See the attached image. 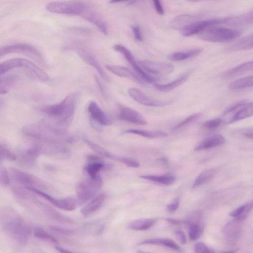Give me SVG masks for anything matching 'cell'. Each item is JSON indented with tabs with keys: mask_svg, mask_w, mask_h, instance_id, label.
I'll return each instance as SVG.
<instances>
[{
	"mask_svg": "<svg viewBox=\"0 0 253 253\" xmlns=\"http://www.w3.org/2000/svg\"><path fill=\"white\" fill-rule=\"evenodd\" d=\"M253 48V34H249L227 47L228 51L249 50Z\"/></svg>",
	"mask_w": 253,
	"mask_h": 253,
	"instance_id": "7402d4cb",
	"label": "cell"
},
{
	"mask_svg": "<svg viewBox=\"0 0 253 253\" xmlns=\"http://www.w3.org/2000/svg\"><path fill=\"white\" fill-rule=\"evenodd\" d=\"M15 77L13 76H0V95L8 92L9 87L16 80Z\"/></svg>",
	"mask_w": 253,
	"mask_h": 253,
	"instance_id": "d590c367",
	"label": "cell"
},
{
	"mask_svg": "<svg viewBox=\"0 0 253 253\" xmlns=\"http://www.w3.org/2000/svg\"><path fill=\"white\" fill-rule=\"evenodd\" d=\"M157 222L154 218H141L130 222L127 228L131 230L144 231L153 226Z\"/></svg>",
	"mask_w": 253,
	"mask_h": 253,
	"instance_id": "d4e9b609",
	"label": "cell"
},
{
	"mask_svg": "<svg viewBox=\"0 0 253 253\" xmlns=\"http://www.w3.org/2000/svg\"><path fill=\"white\" fill-rule=\"evenodd\" d=\"M103 167L104 165L102 163L97 161L88 164L85 167L84 169L89 177H93L97 175L98 172Z\"/></svg>",
	"mask_w": 253,
	"mask_h": 253,
	"instance_id": "74e56055",
	"label": "cell"
},
{
	"mask_svg": "<svg viewBox=\"0 0 253 253\" xmlns=\"http://www.w3.org/2000/svg\"><path fill=\"white\" fill-rule=\"evenodd\" d=\"M195 253H213L214 251L202 242L197 243L194 247Z\"/></svg>",
	"mask_w": 253,
	"mask_h": 253,
	"instance_id": "f6af8a7d",
	"label": "cell"
},
{
	"mask_svg": "<svg viewBox=\"0 0 253 253\" xmlns=\"http://www.w3.org/2000/svg\"><path fill=\"white\" fill-rule=\"evenodd\" d=\"M84 141L96 154L105 158L119 161L120 157L113 155L109 152L88 139L84 138Z\"/></svg>",
	"mask_w": 253,
	"mask_h": 253,
	"instance_id": "f546056e",
	"label": "cell"
},
{
	"mask_svg": "<svg viewBox=\"0 0 253 253\" xmlns=\"http://www.w3.org/2000/svg\"><path fill=\"white\" fill-rule=\"evenodd\" d=\"M126 133H131L138 135L146 138H163L168 136V134L161 130L149 131L139 129H130L124 131Z\"/></svg>",
	"mask_w": 253,
	"mask_h": 253,
	"instance_id": "83f0119b",
	"label": "cell"
},
{
	"mask_svg": "<svg viewBox=\"0 0 253 253\" xmlns=\"http://www.w3.org/2000/svg\"><path fill=\"white\" fill-rule=\"evenodd\" d=\"M191 72H186L180 75L176 80L167 84H154L156 89L161 92H168L184 83L189 78Z\"/></svg>",
	"mask_w": 253,
	"mask_h": 253,
	"instance_id": "ac0fdd59",
	"label": "cell"
},
{
	"mask_svg": "<svg viewBox=\"0 0 253 253\" xmlns=\"http://www.w3.org/2000/svg\"><path fill=\"white\" fill-rule=\"evenodd\" d=\"M119 161L128 167L133 168H138L139 167V164L137 161L130 158L120 157Z\"/></svg>",
	"mask_w": 253,
	"mask_h": 253,
	"instance_id": "bcb514c9",
	"label": "cell"
},
{
	"mask_svg": "<svg viewBox=\"0 0 253 253\" xmlns=\"http://www.w3.org/2000/svg\"><path fill=\"white\" fill-rule=\"evenodd\" d=\"M202 114L201 113H196L194 114H192L182 121H181L179 124H177L174 127H173V130H177L180 129L187 125H188L189 123L193 122V121L196 120L197 119H199L201 117Z\"/></svg>",
	"mask_w": 253,
	"mask_h": 253,
	"instance_id": "ab89813d",
	"label": "cell"
},
{
	"mask_svg": "<svg viewBox=\"0 0 253 253\" xmlns=\"http://www.w3.org/2000/svg\"><path fill=\"white\" fill-rule=\"evenodd\" d=\"M113 48L115 51L123 54L131 66L136 63L132 53L125 46L119 44H116L114 45Z\"/></svg>",
	"mask_w": 253,
	"mask_h": 253,
	"instance_id": "e575fe53",
	"label": "cell"
},
{
	"mask_svg": "<svg viewBox=\"0 0 253 253\" xmlns=\"http://www.w3.org/2000/svg\"><path fill=\"white\" fill-rule=\"evenodd\" d=\"M253 70V61H249L242 63L235 67L228 70L222 74L225 79H230L246 73L252 72Z\"/></svg>",
	"mask_w": 253,
	"mask_h": 253,
	"instance_id": "ffe728a7",
	"label": "cell"
},
{
	"mask_svg": "<svg viewBox=\"0 0 253 253\" xmlns=\"http://www.w3.org/2000/svg\"><path fill=\"white\" fill-rule=\"evenodd\" d=\"M80 15L84 19L95 25L103 34H108L107 26L104 20L97 13L86 4Z\"/></svg>",
	"mask_w": 253,
	"mask_h": 253,
	"instance_id": "7c38bea8",
	"label": "cell"
},
{
	"mask_svg": "<svg viewBox=\"0 0 253 253\" xmlns=\"http://www.w3.org/2000/svg\"><path fill=\"white\" fill-rule=\"evenodd\" d=\"M124 0H110L109 2L111 3H117V2H119L120 1H122Z\"/></svg>",
	"mask_w": 253,
	"mask_h": 253,
	"instance_id": "680465c9",
	"label": "cell"
},
{
	"mask_svg": "<svg viewBox=\"0 0 253 253\" xmlns=\"http://www.w3.org/2000/svg\"><path fill=\"white\" fill-rule=\"evenodd\" d=\"M11 53L21 54L31 58L42 66L45 64L41 52L35 47L29 44L17 43L0 47V57Z\"/></svg>",
	"mask_w": 253,
	"mask_h": 253,
	"instance_id": "277c9868",
	"label": "cell"
},
{
	"mask_svg": "<svg viewBox=\"0 0 253 253\" xmlns=\"http://www.w3.org/2000/svg\"><path fill=\"white\" fill-rule=\"evenodd\" d=\"M76 99V94L71 93L60 102L45 107L43 109V112L48 116L66 121L74 113Z\"/></svg>",
	"mask_w": 253,
	"mask_h": 253,
	"instance_id": "7a4b0ae2",
	"label": "cell"
},
{
	"mask_svg": "<svg viewBox=\"0 0 253 253\" xmlns=\"http://www.w3.org/2000/svg\"><path fill=\"white\" fill-rule=\"evenodd\" d=\"M106 68L111 72L120 77L127 78L143 84L144 81L130 69L121 66L107 65Z\"/></svg>",
	"mask_w": 253,
	"mask_h": 253,
	"instance_id": "e0dca14e",
	"label": "cell"
},
{
	"mask_svg": "<svg viewBox=\"0 0 253 253\" xmlns=\"http://www.w3.org/2000/svg\"><path fill=\"white\" fill-rule=\"evenodd\" d=\"M247 102V100H242L232 105L225 110L222 115H226L229 113L235 112L238 109L244 105Z\"/></svg>",
	"mask_w": 253,
	"mask_h": 253,
	"instance_id": "ee69618b",
	"label": "cell"
},
{
	"mask_svg": "<svg viewBox=\"0 0 253 253\" xmlns=\"http://www.w3.org/2000/svg\"><path fill=\"white\" fill-rule=\"evenodd\" d=\"M242 34L240 30L224 27L212 26L199 33L202 40L212 42H222L232 41Z\"/></svg>",
	"mask_w": 253,
	"mask_h": 253,
	"instance_id": "3957f363",
	"label": "cell"
},
{
	"mask_svg": "<svg viewBox=\"0 0 253 253\" xmlns=\"http://www.w3.org/2000/svg\"><path fill=\"white\" fill-rule=\"evenodd\" d=\"M85 4L79 1H52L48 3L46 9L52 13L80 15Z\"/></svg>",
	"mask_w": 253,
	"mask_h": 253,
	"instance_id": "5b68a950",
	"label": "cell"
},
{
	"mask_svg": "<svg viewBox=\"0 0 253 253\" xmlns=\"http://www.w3.org/2000/svg\"><path fill=\"white\" fill-rule=\"evenodd\" d=\"M253 84V76H250L239 79L229 84V88L233 89H240L250 87Z\"/></svg>",
	"mask_w": 253,
	"mask_h": 253,
	"instance_id": "4dcf8cb0",
	"label": "cell"
},
{
	"mask_svg": "<svg viewBox=\"0 0 253 253\" xmlns=\"http://www.w3.org/2000/svg\"><path fill=\"white\" fill-rule=\"evenodd\" d=\"M140 67L146 72L156 75H166L171 74L174 70L172 64L148 60L138 62Z\"/></svg>",
	"mask_w": 253,
	"mask_h": 253,
	"instance_id": "ba28073f",
	"label": "cell"
},
{
	"mask_svg": "<svg viewBox=\"0 0 253 253\" xmlns=\"http://www.w3.org/2000/svg\"><path fill=\"white\" fill-rule=\"evenodd\" d=\"M202 50V48H197L186 51L175 52L169 54L168 58L169 59L172 61H182L199 55Z\"/></svg>",
	"mask_w": 253,
	"mask_h": 253,
	"instance_id": "484cf974",
	"label": "cell"
},
{
	"mask_svg": "<svg viewBox=\"0 0 253 253\" xmlns=\"http://www.w3.org/2000/svg\"><path fill=\"white\" fill-rule=\"evenodd\" d=\"M131 29L134 34V36L135 40L138 42L142 41L143 37L139 27L135 25L132 26L131 27Z\"/></svg>",
	"mask_w": 253,
	"mask_h": 253,
	"instance_id": "c3c4849f",
	"label": "cell"
},
{
	"mask_svg": "<svg viewBox=\"0 0 253 253\" xmlns=\"http://www.w3.org/2000/svg\"><path fill=\"white\" fill-rule=\"evenodd\" d=\"M253 11L237 16L223 18V24L233 27L242 26L252 24Z\"/></svg>",
	"mask_w": 253,
	"mask_h": 253,
	"instance_id": "2e32d148",
	"label": "cell"
},
{
	"mask_svg": "<svg viewBox=\"0 0 253 253\" xmlns=\"http://www.w3.org/2000/svg\"><path fill=\"white\" fill-rule=\"evenodd\" d=\"M33 193L43 197L48 201L51 204L60 209L66 211H73L76 208V202L72 198H65L63 199H56L48 194L36 188H26Z\"/></svg>",
	"mask_w": 253,
	"mask_h": 253,
	"instance_id": "30bf717a",
	"label": "cell"
},
{
	"mask_svg": "<svg viewBox=\"0 0 253 253\" xmlns=\"http://www.w3.org/2000/svg\"><path fill=\"white\" fill-rule=\"evenodd\" d=\"M55 249L56 250H57L58 252H60V253H69L70 252V251L66 250V249H65L62 247H60L59 246H58L57 245L55 246Z\"/></svg>",
	"mask_w": 253,
	"mask_h": 253,
	"instance_id": "6f0895ef",
	"label": "cell"
},
{
	"mask_svg": "<svg viewBox=\"0 0 253 253\" xmlns=\"http://www.w3.org/2000/svg\"><path fill=\"white\" fill-rule=\"evenodd\" d=\"M220 24H223V18L193 21L181 29L180 32L184 37L191 36L199 34L209 27Z\"/></svg>",
	"mask_w": 253,
	"mask_h": 253,
	"instance_id": "52a82bcc",
	"label": "cell"
},
{
	"mask_svg": "<svg viewBox=\"0 0 253 253\" xmlns=\"http://www.w3.org/2000/svg\"><path fill=\"white\" fill-rule=\"evenodd\" d=\"M194 17L190 15H181L177 16L173 21L172 23L173 27L178 28L180 30L184 27L190 23Z\"/></svg>",
	"mask_w": 253,
	"mask_h": 253,
	"instance_id": "f35d334b",
	"label": "cell"
},
{
	"mask_svg": "<svg viewBox=\"0 0 253 253\" xmlns=\"http://www.w3.org/2000/svg\"><path fill=\"white\" fill-rule=\"evenodd\" d=\"M34 234L37 238L51 242L56 245L58 244V241L53 236L41 228H35Z\"/></svg>",
	"mask_w": 253,
	"mask_h": 253,
	"instance_id": "8d00e7d4",
	"label": "cell"
},
{
	"mask_svg": "<svg viewBox=\"0 0 253 253\" xmlns=\"http://www.w3.org/2000/svg\"><path fill=\"white\" fill-rule=\"evenodd\" d=\"M102 180L98 175L89 177L77 186V195L79 202L84 203L92 198L102 186Z\"/></svg>",
	"mask_w": 253,
	"mask_h": 253,
	"instance_id": "8992f818",
	"label": "cell"
},
{
	"mask_svg": "<svg viewBox=\"0 0 253 253\" xmlns=\"http://www.w3.org/2000/svg\"><path fill=\"white\" fill-rule=\"evenodd\" d=\"M80 54L81 56L85 62L93 67L97 71L103 80L106 82L109 81V79L103 69L91 54L85 51H81Z\"/></svg>",
	"mask_w": 253,
	"mask_h": 253,
	"instance_id": "cb8c5ba5",
	"label": "cell"
},
{
	"mask_svg": "<svg viewBox=\"0 0 253 253\" xmlns=\"http://www.w3.org/2000/svg\"><path fill=\"white\" fill-rule=\"evenodd\" d=\"M158 161L161 165L165 166H168L169 164V161L166 158H161L158 160Z\"/></svg>",
	"mask_w": 253,
	"mask_h": 253,
	"instance_id": "db71d44e",
	"label": "cell"
},
{
	"mask_svg": "<svg viewBox=\"0 0 253 253\" xmlns=\"http://www.w3.org/2000/svg\"><path fill=\"white\" fill-rule=\"evenodd\" d=\"M174 234L176 239L182 244L186 243V237L184 233L180 229H176L174 231Z\"/></svg>",
	"mask_w": 253,
	"mask_h": 253,
	"instance_id": "7dc6e473",
	"label": "cell"
},
{
	"mask_svg": "<svg viewBox=\"0 0 253 253\" xmlns=\"http://www.w3.org/2000/svg\"><path fill=\"white\" fill-rule=\"evenodd\" d=\"M222 122L221 118H218L207 121L203 124V126L208 129H213L219 126Z\"/></svg>",
	"mask_w": 253,
	"mask_h": 253,
	"instance_id": "b9f144b4",
	"label": "cell"
},
{
	"mask_svg": "<svg viewBox=\"0 0 253 253\" xmlns=\"http://www.w3.org/2000/svg\"><path fill=\"white\" fill-rule=\"evenodd\" d=\"M243 134L244 136L252 139L253 138V128H249L245 130V131L243 132Z\"/></svg>",
	"mask_w": 253,
	"mask_h": 253,
	"instance_id": "f5cc1de1",
	"label": "cell"
},
{
	"mask_svg": "<svg viewBox=\"0 0 253 253\" xmlns=\"http://www.w3.org/2000/svg\"><path fill=\"white\" fill-rule=\"evenodd\" d=\"M157 12L160 15L164 14V10L160 0H152Z\"/></svg>",
	"mask_w": 253,
	"mask_h": 253,
	"instance_id": "f907efd6",
	"label": "cell"
},
{
	"mask_svg": "<svg viewBox=\"0 0 253 253\" xmlns=\"http://www.w3.org/2000/svg\"><path fill=\"white\" fill-rule=\"evenodd\" d=\"M88 111L92 120L101 126H107L112 122L107 115L94 101H91L88 106Z\"/></svg>",
	"mask_w": 253,
	"mask_h": 253,
	"instance_id": "4fadbf2b",
	"label": "cell"
},
{
	"mask_svg": "<svg viewBox=\"0 0 253 253\" xmlns=\"http://www.w3.org/2000/svg\"><path fill=\"white\" fill-rule=\"evenodd\" d=\"M216 171L215 169L205 170L200 173L195 180L192 188L198 187L211 179L215 175Z\"/></svg>",
	"mask_w": 253,
	"mask_h": 253,
	"instance_id": "1f68e13d",
	"label": "cell"
},
{
	"mask_svg": "<svg viewBox=\"0 0 253 253\" xmlns=\"http://www.w3.org/2000/svg\"><path fill=\"white\" fill-rule=\"evenodd\" d=\"M106 198L104 193H101L84 206L81 210L82 215L86 217L98 210L103 204Z\"/></svg>",
	"mask_w": 253,
	"mask_h": 253,
	"instance_id": "44dd1931",
	"label": "cell"
},
{
	"mask_svg": "<svg viewBox=\"0 0 253 253\" xmlns=\"http://www.w3.org/2000/svg\"><path fill=\"white\" fill-rule=\"evenodd\" d=\"M4 159L14 161L16 157L6 147L0 144V161Z\"/></svg>",
	"mask_w": 253,
	"mask_h": 253,
	"instance_id": "60d3db41",
	"label": "cell"
},
{
	"mask_svg": "<svg viewBox=\"0 0 253 253\" xmlns=\"http://www.w3.org/2000/svg\"><path fill=\"white\" fill-rule=\"evenodd\" d=\"M139 245H156L164 246L181 252L180 247L173 240L169 238H159L149 239L143 241Z\"/></svg>",
	"mask_w": 253,
	"mask_h": 253,
	"instance_id": "603a6c76",
	"label": "cell"
},
{
	"mask_svg": "<svg viewBox=\"0 0 253 253\" xmlns=\"http://www.w3.org/2000/svg\"><path fill=\"white\" fill-rule=\"evenodd\" d=\"M236 111H237L232 115L228 121V124H231L252 116L253 114V102H248Z\"/></svg>",
	"mask_w": 253,
	"mask_h": 253,
	"instance_id": "d6986e66",
	"label": "cell"
},
{
	"mask_svg": "<svg viewBox=\"0 0 253 253\" xmlns=\"http://www.w3.org/2000/svg\"><path fill=\"white\" fill-rule=\"evenodd\" d=\"M95 80H96V82L97 84L98 85V86L100 88V89L102 93L103 94L104 96H105V93L104 92V89H103V87L101 83L100 82L99 80L96 77H95Z\"/></svg>",
	"mask_w": 253,
	"mask_h": 253,
	"instance_id": "9f6ffc18",
	"label": "cell"
},
{
	"mask_svg": "<svg viewBox=\"0 0 253 253\" xmlns=\"http://www.w3.org/2000/svg\"><path fill=\"white\" fill-rule=\"evenodd\" d=\"M10 179L6 169L0 166V184L6 186L9 184Z\"/></svg>",
	"mask_w": 253,
	"mask_h": 253,
	"instance_id": "7bdbcfd3",
	"label": "cell"
},
{
	"mask_svg": "<svg viewBox=\"0 0 253 253\" xmlns=\"http://www.w3.org/2000/svg\"><path fill=\"white\" fill-rule=\"evenodd\" d=\"M128 93L136 102L147 106L162 107L170 104L171 102L170 100L162 101L152 98L135 87L129 88Z\"/></svg>",
	"mask_w": 253,
	"mask_h": 253,
	"instance_id": "9c48e42d",
	"label": "cell"
},
{
	"mask_svg": "<svg viewBox=\"0 0 253 253\" xmlns=\"http://www.w3.org/2000/svg\"><path fill=\"white\" fill-rule=\"evenodd\" d=\"M242 222V221L235 219L225 226L224 231L227 236L228 240L234 242L237 239L240 232V226L239 224Z\"/></svg>",
	"mask_w": 253,
	"mask_h": 253,
	"instance_id": "4316f807",
	"label": "cell"
},
{
	"mask_svg": "<svg viewBox=\"0 0 253 253\" xmlns=\"http://www.w3.org/2000/svg\"><path fill=\"white\" fill-rule=\"evenodd\" d=\"M22 68L37 80L41 81H46L49 79L48 76L43 70L30 60L23 59Z\"/></svg>",
	"mask_w": 253,
	"mask_h": 253,
	"instance_id": "5bb4252c",
	"label": "cell"
},
{
	"mask_svg": "<svg viewBox=\"0 0 253 253\" xmlns=\"http://www.w3.org/2000/svg\"><path fill=\"white\" fill-rule=\"evenodd\" d=\"M166 220L168 222L173 225H179L181 223L180 221L171 218H168Z\"/></svg>",
	"mask_w": 253,
	"mask_h": 253,
	"instance_id": "11a10c76",
	"label": "cell"
},
{
	"mask_svg": "<svg viewBox=\"0 0 253 253\" xmlns=\"http://www.w3.org/2000/svg\"><path fill=\"white\" fill-rule=\"evenodd\" d=\"M50 230L53 232H57L59 234L64 235H69L72 233V231L66 229L61 228L58 227L51 226L50 227Z\"/></svg>",
	"mask_w": 253,
	"mask_h": 253,
	"instance_id": "816d5d0a",
	"label": "cell"
},
{
	"mask_svg": "<svg viewBox=\"0 0 253 253\" xmlns=\"http://www.w3.org/2000/svg\"><path fill=\"white\" fill-rule=\"evenodd\" d=\"M0 225L4 231L15 242L21 245L26 243L30 228L14 209L7 206L0 208Z\"/></svg>",
	"mask_w": 253,
	"mask_h": 253,
	"instance_id": "6da1fadb",
	"label": "cell"
},
{
	"mask_svg": "<svg viewBox=\"0 0 253 253\" xmlns=\"http://www.w3.org/2000/svg\"><path fill=\"white\" fill-rule=\"evenodd\" d=\"M187 224L188 226V236L190 240L194 241L198 239L203 231L202 222H190Z\"/></svg>",
	"mask_w": 253,
	"mask_h": 253,
	"instance_id": "d6a6232c",
	"label": "cell"
},
{
	"mask_svg": "<svg viewBox=\"0 0 253 253\" xmlns=\"http://www.w3.org/2000/svg\"><path fill=\"white\" fill-rule=\"evenodd\" d=\"M185 0L188 1L193 2V1H198V0Z\"/></svg>",
	"mask_w": 253,
	"mask_h": 253,
	"instance_id": "91938a15",
	"label": "cell"
},
{
	"mask_svg": "<svg viewBox=\"0 0 253 253\" xmlns=\"http://www.w3.org/2000/svg\"><path fill=\"white\" fill-rule=\"evenodd\" d=\"M225 141L224 137L220 134H214L209 136L198 143L194 150L200 151L208 149L222 145Z\"/></svg>",
	"mask_w": 253,
	"mask_h": 253,
	"instance_id": "9a60e30c",
	"label": "cell"
},
{
	"mask_svg": "<svg viewBox=\"0 0 253 253\" xmlns=\"http://www.w3.org/2000/svg\"><path fill=\"white\" fill-rule=\"evenodd\" d=\"M39 152V148L38 146H33L28 149L22 156V162L27 165L32 164L37 158Z\"/></svg>",
	"mask_w": 253,
	"mask_h": 253,
	"instance_id": "836d02e7",
	"label": "cell"
},
{
	"mask_svg": "<svg viewBox=\"0 0 253 253\" xmlns=\"http://www.w3.org/2000/svg\"><path fill=\"white\" fill-rule=\"evenodd\" d=\"M119 118L120 120L136 125H146L147 121L136 110L124 106L119 107Z\"/></svg>",
	"mask_w": 253,
	"mask_h": 253,
	"instance_id": "8fae6325",
	"label": "cell"
},
{
	"mask_svg": "<svg viewBox=\"0 0 253 253\" xmlns=\"http://www.w3.org/2000/svg\"><path fill=\"white\" fill-rule=\"evenodd\" d=\"M179 198H175L172 203L168 205L167 208L168 211L170 212L175 211L179 206Z\"/></svg>",
	"mask_w": 253,
	"mask_h": 253,
	"instance_id": "681fc988",
	"label": "cell"
},
{
	"mask_svg": "<svg viewBox=\"0 0 253 253\" xmlns=\"http://www.w3.org/2000/svg\"><path fill=\"white\" fill-rule=\"evenodd\" d=\"M140 177L143 179L155 181L166 185L172 184L176 179L175 177L171 174L163 175H141Z\"/></svg>",
	"mask_w": 253,
	"mask_h": 253,
	"instance_id": "f1b7e54d",
	"label": "cell"
}]
</instances>
